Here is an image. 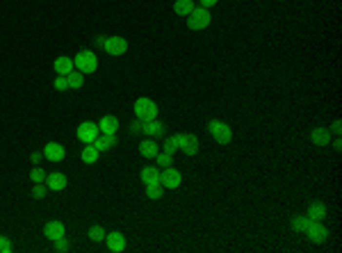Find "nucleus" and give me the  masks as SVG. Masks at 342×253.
Listing matches in <instances>:
<instances>
[{
    "label": "nucleus",
    "instance_id": "obj_32",
    "mask_svg": "<svg viewBox=\"0 0 342 253\" xmlns=\"http://www.w3.org/2000/svg\"><path fill=\"white\" fill-rule=\"evenodd\" d=\"M0 253H12V242L5 235H0Z\"/></svg>",
    "mask_w": 342,
    "mask_h": 253
},
{
    "label": "nucleus",
    "instance_id": "obj_5",
    "mask_svg": "<svg viewBox=\"0 0 342 253\" xmlns=\"http://www.w3.org/2000/svg\"><path fill=\"white\" fill-rule=\"evenodd\" d=\"M162 183V187L164 190H176V187H181L182 183V176H181V171L174 167H164V171H160V178H158Z\"/></svg>",
    "mask_w": 342,
    "mask_h": 253
},
{
    "label": "nucleus",
    "instance_id": "obj_29",
    "mask_svg": "<svg viewBox=\"0 0 342 253\" xmlns=\"http://www.w3.org/2000/svg\"><path fill=\"white\" fill-rule=\"evenodd\" d=\"M30 178H32V183H46V174H43V169L35 167L30 171Z\"/></svg>",
    "mask_w": 342,
    "mask_h": 253
},
{
    "label": "nucleus",
    "instance_id": "obj_3",
    "mask_svg": "<svg viewBox=\"0 0 342 253\" xmlns=\"http://www.w3.org/2000/svg\"><path fill=\"white\" fill-rule=\"evenodd\" d=\"M208 130H210V135H212V139L219 141V144H228V141L233 139V130L228 128V123H223V121H219V119L210 121Z\"/></svg>",
    "mask_w": 342,
    "mask_h": 253
},
{
    "label": "nucleus",
    "instance_id": "obj_34",
    "mask_svg": "<svg viewBox=\"0 0 342 253\" xmlns=\"http://www.w3.org/2000/svg\"><path fill=\"white\" fill-rule=\"evenodd\" d=\"M43 194H46V185H43V183H35V187H32V196L41 198Z\"/></svg>",
    "mask_w": 342,
    "mask_h": 253
},
{
    "label": "nucleus",
    "instance_id": "obj_12",
    "mask_svg": "<svg viewBox=\"0 0 342 253\" xmlns=\"http://www.w3.org/2000/svg\"><path fill=\"white\" fill-rule=\"evenodd\" d=\"M43 235L48 239H60V237H64L66 235V228H64V224L62 221H57V219H53V221H48V224L43 226Z\"/></svg>",
    "mask_w": 342,
    "mask_h": 253
},
{
    "label": "nucleus",
    "instance_id": "obj_26",
    "mask_svg": "<svg viewBox=\"0 0 342 253\" xmlns=\"http://www.w3.org/2000/svg\"><path fill=\"white\" fill-rule=\"evenodd\" d=\"M105 235H107V233H105L103 226H91L89 228V239L91 242H101V239H105Z\"/></svg>",
    "mask_w": 342,
    "mask_h": 253
},
{
    "label": "nucleus",
    "instance_id": "obj_33",
    "mask_svg": "<svg viewBox=\"0 0 342 253\" xmlns=\"http://www.w3.org/2000/svg\"><path fill=\"white\" fill-rule=\"evenodd\" d=\"M55 251H60V253L69 251V239H66V237H60V239H55Z\"/></svg>",
    "mask_w": 342,
    "mask_h": 253
},
{
    "label": "nucleus",
    "instance_id": "obj_14",
    "mask_svg": "<svg viewBox=\"0 0 342 253\" xmlns=\"http://www.w3.org/2000/svg\"><path fill=\"white\" fill-rule=\"evenodd\" d=\"M141 133L148 135L151 139H158V137H162V135H164V123H160L158 119L146 121V123H144V128H141Z\"/></svg>",
    "mask_w": 342,
    "mask_h": 253
},
{
    "label": "nucleus",
    "instance_id": "obj_4",
    "mask_svg": "<svg viewBox=\"0 0 342 253\" xmlns=\"http://www.w3.org/2000/svg\"><path fill=\"white\" fill-rule=\"evenodd\" d=\"M189 19H187V28L189 30H203V28H208L210 25V9L205 7H194L192 12H189Z\"/></svg>",
    "mask_w": 342,
    "mask_h": 253
},
{
    "label": "nucleus",
    "instance_id": "obj_31",
    "mask_svg": "<svg viewBox=\"0 0 342 253\" xmlns=\"http://www.w3.org/2000/svg\"><path fill=\"white\" fill-rule=\"evenodd\" d=\"M155 157H158V164H160L162 169H164V167H171V155H169V153H158Z\"/></svg>",
    "mask_w": 342,
    "mask_h": 253
},
{
    "label": "nucleus",
    "instance_id": "obj_18",
    "mask_svg": "<svg viewBox=\"0 0 342 253\" xmlns=\"http://www.w3.org/2000/svg\"><path fill=\"white\" fill-rule=\"evenodd\" d=\"M53 66H55L57 76H69L71 71H73V59H71V57H66V55H60L55 59V64H53Z\"/></svg>",
    "mask_w": 342,
    "mask_h": 253
},
{
    "label": "nucleus",
    "instance_id": "obj_13",
    "mask_svg": "<svg viewBox=\"0 0 342 253\" xmlns=\"http://www.w3.org/2000/svg\"><path fill=\"white\" fill-rule=\"evenodd\" d=\"M98 130L103 135H117V130H119V119L112 117V114H105L103 119L98 121Z\"/></svg>",
    "mask_w": 342,
    "mask_h": 253
},
{
    "label": "nucleus",
    "instance_id": "obj_17",
    "mask_svg": "<svg viewBox=\"0 0 342 253\" xmlns=\"http://www.w3.org/2000/svg\"><path fill=\"white\" fill-rule=\"evenodd\" d=\"M94 146H96V151L101 153V151H110L112 146H117V135H98L96 139H94Z\"/></svg>",
    "mask_w": 342,
    "mask_h": 253
},
{
    "label": "nucleus",
    "instance_id": "obj_8",
    "mask_svg": "<svg viewBox=\"0 0 342 253\" xmlns=\"http://www.w3.org/2000/svg\"><path fill=\"white\" fill-rule=\"evenodd\" d=\"M103 48L107 50L110 55L119 57V55H123V53H126L128 41L123 39V37H107V39H105V43H103Z\"/></svg>",
    "mask_w": 342,
    "mask_h": 253
},
{
    "label": "nucleus",
    "instance_id": "obj_10",
    "mask_svg": "<svg viewBox=\"0 0 342 253\" xmlns=\"http://www.w3.org/2000/svg\"><path fill=\"white\" fill-rule=\"evenodd\" d=\"M66 151H64L62 144H57V141H48L46 146H43V157L50 162H62Z\"/></svg>",
    "mask_w": 342,
    "mask_h": 253
},
{
    "label": "nucleus",
    "instance_id": "obj_38",
    "mask_svg": "<svg viewBox=\"0 0 342 253\" xmlns=\"http://www.w3.org/2000/svg\"><path fill=\"white\" fill-rule=\"evenodd\" d=\"M30 160L35 162V164H39V160H41V153H32V155H30Z\"/></svg>",
    "mask_w": 342,
    "mask_h": 253
},
{
    "label": "nucleus",
    "instance_id": "obj_28",
    "mask_svg": "<svg viewBox=\"0 0 342 253\" xmlns=\"http://www.w3.org/2000/svg\"><path fill=\"white\" fill-rule=\"evenodd\" d=\"M176 151H178V137H169L167 141H164V153H169V155H174Z\"/></svg>",
    "mask_w": 342,
    "mask_h": 253
},
{
    "label": "nucleus",
    "instance_id": "obj_7",
    "mask_svg": "<svg viewBox=\"0 0 342 253\" xmlns=\"http://www.w3.org/2000/svg\"><path fill=\"white\" fill-rule=\"evenodd\" d=\"M176 137H178V148H181L185 155H196L199 153V139H196L192 133L176 135Z\"/></svg>",
    "mask_w": 342,
    "mask_h": 253
},
{
    "label": "nucleus",
    "instance_id": "obj_11",
    "mask_svg": "<svg viewBox=\"0 0 342 253\" xmlns=\"http://www.w3.org/2000/svg\"><path fill=\"white\" fill-rule=\"evenodd\" d=\"M105 244H107L110 251L121 253L123 249H126V237H123V233L114 231V233H110V235H105Z\"/></svg>",
    "mask_w": 342,
    "mask_h": 253
},
{
    "label": "nucleus",
    "instance_id": "obj_24",
    "mask_svg": "<svg viewBox=\"0 0 342 253\" xmlns=\"http://www.w3.org/2000/svg\"><path fill=\"white\" fill-rule=\"evenodd\" d=\"M66 80H69V89H80L84 84V73H80V71L73 73V71H71L69 76H66Z\"/></svg>",
    "mask_w": 342,
    "mask_h": 253
},
{
    "label": "nucleus",
    "instance_id": "obj_25",
    "mask_svg": "<svg viewBox=\"0 0 342 253\" xmlns=\"http://www.w3.org/2000/svg\"><path fill=\"white\" fill-rule=\"evenodd\" d=\"M162 194H164V187H162L160 180H158V183H148L146 185V196L148 198H160Z\"/></svg>",
    "mask_w": 342,
    "mask_h": 253
},
{
    "label": "nucleus",
    "instance_id": "obj_16",
    "mask_svg": "<svg viewBox=\"0 0 342 253\" xmlns=\"http://www.w3.org/2000/svg\"><path fill=\"white\" fill-rule=\"evenodd\" d=\"M308 219H310V221H322V219H326V205L322 203V201H313V203L308 205Z\"/></svg>",
    "mask_w": 342,
    "mask_h": 253
},
{
    "label": "nucleus",
    "instance_id": "obj_15",
    "mask_svg": "<svg viewBox=\"0 0 342 253\" xmlns=\"http://www.w3.org/2000/svg\"><path fill=\"white\" fill-rule=\"evenodd\" d=\"M66 183H69V180H66L64 174H48V176H46V187L53 192H62L64 187H66Z\"/></svg>",
    "mask_w": 342,
    "mask_h": 253
},
{
    "label": "nucleus",
    "instance_id": "obj_23",
    "mask_svg": "<svg viewBox=\"0 0 342 253\" xmlns=\"http://www.w3.org/2000/svg\"><path fill=\"white\" fill-rule=\"evenodd\" d=\"M96 160H98L96 146H94V144H87V146L82 148V162L84 164H96Z\"/></svg>",
    "mask_w": 342,
    "mask_h": 253
},
{
    "label": "nucleus",
    "instance_id": "obj_21",
    "mask_svg": "<svg viewBox=\"0 0 342 253\" xmlns=\"http://www.w3.org/2000/svg\"><path fill=\"white\" fill-rule=\"evenodd\" d=\"M141 183L148 185V183H158V178H160V171H158V167H144L141 169Z\"/></svg>",
    "mask_w": 342,
    "mask_h": 253
},
{
    "label": "nucleus",
    "instance_id": "obj_37",
    "mask_svg": "<svg viewBox=\"0 0 342 253\" xmlns=\"http://www.w3.org/2000/svg\"><path fill=\"white\" fill-rule=\"evenodd\" d=\"M331 130H333L335 135H340V130H342V128H340V121H335L333 126H331Z\"/></svg>",
    "mask_w": 342,
    "mask_h": 253
},
{
    "label": "nucleus",
    "instance_id": "obj_27",
    "mask_svg": "<svg viewBox=\"0 0 342 253\" xmlns=\"http://www.w3.org/2000/svg\"><path fill=\"white\" fill-rule=\"evenodd\" d=\"M308 224H310V219L308 217H294L292 219V228L294 231H299V233H306Z\"/></svg>",
    "mask_w": 342,
    "mask_h": 253
},
{
    "label": "nucleus",
    "instance_id": "obj_22",
    "mask_svg": "<svg viewBox=\"0 0 342 253\" xmlns=\"http://www.w3.org/2000/svg\"><path fill=\"white\" fill-rule=\"evenodd\" d=\"M192 9H194V0H176L174 12H176L178 16H187Z\"/></svg>",
    "mask_w": 342,
    "mask_h": 253
},
{
    "label": "nucleus",
    "instance_id": "obj_19",
    "mask_svg": "<svg viewBox=\"0 0 342 253\" xmlns=\"http://www.w3.org/2000/svg\"><path fill=\"white\" fill-rule=\"evenodd\" d=\"M310 139H313V144H317V146H328L331 133H328V128H315L313 133H310Z\"/></svg>",
    "mask_w": 342,
    "mask_h": 253
},
{
    "label": "nucleus",
    "instance_id": "obj_35",
    "mask_svg": "<svg viewBox=\"0 0 342 253\" xmlns=\"http://www.w3.org/2000/svg\"><path fill=\"white\" fill-rule=\"evenodd\" d=\"M130 128H133V133H141V128H144V121H140V119H137V121H135V123H133V126H130Z\"/></svg>",
    "mask_w": 342,
    "mask_h": 253
},
{
    "label": "nucleus",
    "instance_id": "obj_1",
    "mask_svg": "<svg viewBox=\"0 0 342 253\" xmlns=\"http://www.w3.org/2000/svg\"><path fill=\"white\" fill-rule=\"evenodd\" d=\"M133 110H135V117H137L140 121H144V123H146V121L158 119V105H155L151 98H146V96H144V98L135 100Z\"/></svg>",
    "mask_w": 342,
    "mask_h": 253
},
{
    "label": "nucleus",
    "instance_id": "obj_36",
    "mask_svg": "<svg viewBox=\"0 0 342 253\" xmlns=\"http://www.w3.org/2000/svg\"><path fill=\"white\" fill-rule=\"evenodd\" d=\"M199 2H201V7L210 9V7H212V5H217V2H219V0H199Z\"/></svg>",
    "mask_w": 342,
    "mask_h": 253
},
{
    "label": "nucleus",
    "instance_id": "obj_2",
    "mask_svg": "<svg viewBox=\"0 0 342 253\" xmlns=\"http://www.w3.org/2000/svg\"><path fill=\"white\" fill-rule=\"evenodd\" d=\"M73 66H76L80 73H94L98 69V59L91 50H80L76 57H73Z\"/></svg>",
    "mask_w": 342,
    "mask_h": 253
},
{
    "label": "nucleus",
    "instance_id": "obj_6",
    "mask_svg": "<svg viewBox=\"0 0 342 253\" xmlns=\"http://www.w3.org/2000/svg\"><path fill=\"white\" fill-rule=\"evenodd\" d=\"M76 135L82 144H94V139L101 135V130H98V123H94V121H82V123L78 126Z\"/></svg>",
    "mask_w": 342,
    "mask_h": 253
},
{
    "label": "nucleus",
    "instance_id": "obj_30",
    "mask_svg": "<svg viewBox=\"0 0 342 253\" xmlns=\"http://www.w3.org/2000/svg\"><path fill=\"white\" fill-rule=\"evenodd\" d=\"M55 89L57 92H66V89H69V80H66V76H57L55 78Z\"/></svg>",
    "mask_w": 342,
    "mask_h": 253
},
{
    "label": "nucleus",
    "instance_id": "obj_9",
    "mask_svg": "<svg viewBox=\"0 0 342 253\" xmlns=\"http://www.w3.org/2000/svg\"><path fill=\"white\" fill-rule=\"evenodd\" d=\"M306 235L313 239L315 244H322V242H326L328 231L322 226V221H310V224H308V228H306Z\"/></svg>",
    "mask_w": 342,
    "mask_h": 253
},
{
    "label": "nucleus",
    "instance_id": "obj_20",
    "mask_svg": "<svg viewBox=\"0 0 342 253\" xmlns=\"http://www.w3.org/2000/svg\"><path fill=\"white\" fill-rule=\"evenodd\" d=\"M140 153L144 155V157H155V155L160 153V146L155 144V139H144L140 144Z\"/></svg>",
    "mask_w": 342,
    "mask_h": 253
}]
</instances>
